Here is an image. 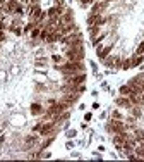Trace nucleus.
<instances>
[{
    "mask_svg": "<svg viewBox=\"0 0 144 162\" xmlns=\"http://www.w3.org/2000/svg\"><path fill=\"white\" fill-rule=\"evenodd\" d=\"M58 71H62L64 74L70 76V74H79V72H84V66H82V62H72V60H69V62L62 64V66H57Z\"/></svg>",
    "mask_w": 144,
    "mask_h": 162,
    "instance_id": "1",
    "label": "nucleus"
},
{
    "mask_svg": "<svg viewBox=\"0 0 144 162\" xmlns=\"http://www.w3.org/2000/svg\"><path fill=\"white\" fill-rule=\"evenodd\" d=\"M65 57H67V60H72V62H82V59H84L82 45L81 47H69L65 52Z\"/></svg>",
    "mask_w": 144,
    "mask_h": 162,
    "instance_id": "2",
    "label": "nucleus"
},
{
    "mask_svg": "<svg viewBox=\"0 0 144 162\" xmlns=\"http://www.w3.org/2000/svg\"><path fill=\"white\" fill-rule=\"evenodd\" d=\"M107 129L108 131H115V133H123V131H125V126H123L120 121H113L110 126H107Z\"/></svg>",
    "mask_w": 144,
    "mask_h": 162,
    "instance_id": "3",
    "label": "nucleus"
},
{
    "mask_svg": "<svg viewBox=\"0 0 144 162\" xmlns=\"http://www.w3.org/2000/svg\"><path fill=\"white\" fill-rule=\"evenodd\" d=\"M105 7H107V2H105V0H99V2H96V4L93 5V12L91 14H99Z\"/></svg>",
    "mask_w": 144,
    "mask_h": 162,
    "instance_id": "4",
    "label": "nucleus"
},
{
    "mask_svg": "<svg viewBox=\"0 0 144 162\" xmlns=\"http://www.w3.org/2000/svg\"><path fill=\"white\" fill-rule=\"evenodd\" d=\"M76 100H77V93H69V95H65L64 97V98H62V102H64V104H67V105H70V104H74Z\"/></svg>",
    "mask_w": 144,
    "mask_h": 162,
    "instance_id": "5",
    "label": "nucleus"
},
{
    "mask_svg": "<svg viewBox=\"0 0 144 162\" xmlns=\"http://www.w3.org/2000/svg\"><path fill=\"white\" fill-rule=\"evenodd\" d=\"M53 129V122H46V124H41L40 135H50V131Z\"/></svg>",
    "mask_w": 144,
    "mask_h": 162,
    "instance_id": "6",
    "label": "nucleus"
},
{
    "mask_svg": "<svg viewBox=\"0 0 144 162\" xmlns=\"http://www.w3.org/2000/svg\"><path fill=\"white\" fill-rule=\"evenodd\" d=\"M117 105H120V107H132L129 97H127V98H117Z\"/></svg>",
    "mask_w": 144,
    "mask_h": 162,
    "instance_id": "7",
    "label": "nucleus"
},
{
    "mask_svg": "<svg viewBox=\"0 0 144 162\" xmlns=\"http://www.w3.org/2000/svg\"><path fill=\"white\" fill-rule=\"evenodd\" d=\"M31 112H33L34 116H40V114H43V109H41L40 104H33L31 105Z\"/></svg>",
    "mask_w": 144,
    "mask_h": 162,
    "instance_id": "8",
    "label": "nucleus"
},
{
    "mask_svg": "<svg viewBox=\"0 0 144 162\" xmlns=\"http://www.w3.org/2000/svg\"><path fill=\"white\" fill-rule=\"evenodd\" d=\"M141 62H142V55H137V57L130 59V64H132V67H136V66H139Z\"/></svg>",
    "mask_w": 144,
    "mask_h": 162,
    "instance_id": "9",
    "label": "nucleus"
},
{
    "mask_svg": "<svg viewBox=\"0 0 144 162\" xmlns=\"http://www.w3.org/2000/svg\"><path fill=\"white\" fill-rule=\"evenodd\" d=\"M120 93H122V95H130L132 90H130L129 85H125V86H120Z\"/></svg>",
    "mask_w": 144,
    "mask_h": 162,
    "instance_id": "10",
    "label": "nucleus"
},
{
    "mask_svg": "<svg viewBox=\"0 0 144 162\" xmlns=\"http://www.w3.org/2000/svg\"><path fill=\"white\" fill-rule=\"evenodd\" d=\"M120 67H122L123 71H127V69H130V67H132V64H130V60H123Z\"/></svg>",
    "mask_w": 144,
    "mask_h": 162,
    "instance_id": "11",
    "label": "nucleus"
},
{
    "mask_svg": "<svg viewBox=\"0 0 144 162\" xmlns=\"http://www.w3.org/2000/svg\"><path fill=\"white\" fill-rule=\"evenodd\" d=\"M38 35H40V26H36V29H33V31H31V36H33V38H36Z\"/></svg>",
    "mask_w": 144,
    "mask_h": 162,
    "instance_id": "12",
    "label": "nucleus"
},
{
    "mask_svg": "<svg viewBox=\"0 0 144 162\" xmlns=\"http://www.w3.org/2000/svg\"><path fill=\"white\" fill-rule=\"evenodd\" d=\"M33 141H36V136H28L26 138V143H28V145H31Z\"/></svg>",
    "mask_w": 144,
    "mask_h": 162,
    "instance_id": "13",
    "label": "nucleus"
},
{
    "mask_svg": "<svg viewBox=\"0 0 144 162\" xmlns=\"http://www.w3.org/2000/svg\"><path fill=\"white\" fill-rule=\"evenodd\" d=\"M142 52H144V42L141 43L139 47H137V55H141V54H142Z\"/></svg>",
    "mask_w": 144,
    "mask_h": 162,
    "instance_id": "14",
    "label": "nucleus"
},
{
    "mask_svg": "<svg viewBox=\"0 0 144 162\" xmlns=\"http://www.w3.org/2000/svg\"><path fill=\"white\" fill-rule=\"evenodd\" d=\"M132 114H134L136 117H139V116H141V110H139L137 107H134V109H132Z\"/></svg>",
    "mask_w": 144,
    "mask_h": 162,
    "instance_id": "15",
    "label": "nucleus"
},
{
    "mask_svg": "<svg viewBox=\"0 0 144 162\" xmlns=\"http://www.w3.org/2000/svg\"><path fill=\"white\" fill-rule=\"evenodd\" d=\"M53 60H55V62H60L62 57H60V55H53Z\"/></svg>",
    "mask_w": 144,
    "mask_h": 162,
    "instance_id": "16",
    "label": "nucleus"
},
{
    "mask_svg": "<svg viewBox=\"0 0 144 162\" xmlns=\"http://www.w3.org/2000/svg\"><path fill=\"white\" fill-rule=\"evenodd\" d=\"M91 2H95V0H84V5H87V4H91Z\"/></svg>",
    "mask_w": 144,
    "mask_h": 162,
    "instance_id": "17",
    "label": "nucleus"
},
{
    "mask_svg": "<svg viewBox=\"0 0 144 162\" xmlns=\"http://www.w3.org/2000/svg\"><path fill=\"white\" fill-rule=\"evenodd\" d=\"M105 2H108V0H105Z\"/></svg>",
    "mask_w": 144,
    "mask_h": 162,
    "instance_id": "18",
    "label": "nucleus"
}]
</instances>
